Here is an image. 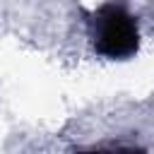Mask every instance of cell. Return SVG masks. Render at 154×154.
Returning <instances> with one entry per match:
<instances>
[{
  "mask_svg": "<svg viewBox=\"0 0 154 154\" xmlns=\"http://www.w3.org/2000/svg\"><path fill=\"white\" fill-rule=\"evenodd\" d=\"M94 51L108 60H128L140 48L137 19L120 2L101 5L89 19Z\"/></svg>",
  "mask_w": 154,
  "mask_h": 154,
  "instance_id": "1",
  "label": "cell"
}]
</instances>
